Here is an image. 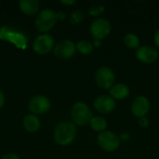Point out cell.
Segmentation results:
<instances>
[{
	"instance_id": "cell-1",
	"label": "cell",
	"mask_w": 159,
	"mask_h": 159,
	"mask_svg": "<svg viewBox=\"0 0 159 159\" xmlns=\"http://www.w3.org/2000/svg\"><path fill=\"white\" fill-rule=\"evenodd\" d=\"M77 129L76 126L70 121H62L59 123L53 133V137L55 142L61 145L66 146L71 144L76 138Z\"/></svg>"
},
{
	"instance_id": "cell-2",
	"label": "cell",
	"mask_w": 159,
	"mask_h": 159,
	"mask_svg": "<svg viewBox=\"0 0 159 159\" xmlns=\"http://www.w3.org/2000/svg\"><path fill=\"white\" fill-rule=\"evenodd\" d=\"M71 117L75 125L85 126L89 124L93 115L91 109L87 103L83 102H77L73 105L71 109Z\"/></svg>"
},
{
	"instance_id": "cell-3",
	"label": "cell",
	"mask_w": 159,
	"mask_h": 159,
	"mask_svg": "<svg viewBox=\"0 0 159 159\" xmlns=\"http://www.w3.org/2000/svg\"><path fill=\"white\" fill-rule=\"evenodd\" d=\"M97 143L103 151L111 153L119 148L121 140L116 133L111 130H104L98 135Z\"/></svg>"
},
{
	"instance_id": "cell-4",
	"label": "cell",
	"mask_w": 159,
	"mask_h": 159,
	"mask_svg": "<svg viewBox=\"0 0 159 159\" xmlns=\"http://www.w3.org/2000/svg\"><path fill=\"white\" fill-rule=\"evenodd\" d=\"M57 21L56 12L50 8L43 9L35 19V26L41 33L48 32Z\"/></svg>"
},
{
	"instance_id": "cell-5",
	"label": "cell",
	"mask_w": 159,
	"mask_h": 159,
	"mask_svg": "<svg viewBox=\"0 0 159 159\" xmlns=\"http://www.w3.org/2000/svg\"><path fill=\"white\" fill-rule=\"evenodd\" d=\"M116 75L110 67H101L95 73L96 85L102 89H110L115 85Z\"/></svg>"
},
{
	"instance_id": "cell-6",
	"label": "cell",
	"mask_w": 159,
	"mask_h": 159,
	"mask_svg": "<svg viewBox=\"0 0 159 159\" xmlns=\"http://www.w3.org/2000/svg\"><path fill=\"white\" fill-rule=\"evenodd\" d=\"M112 30L111 23L104 18H98L90 25V34L94 39L102 40L107 37Z\"/></svg>"
},
{
	"instance_id": "cell-7",
	"label": "cell",
	"mask_w": 159,
	"mask_h": 159,
	"mask_svg": "<svg viewBox=\"0 0 159 159\" xmlns=\"http://www.w3.org/2000/svg\"><path fill=\"white\" fill-rule=\"evenodd\" d=\"M53 47H54V39L52 35L48 34H43L38 35L33 43L34 51L39 55L48 54L53 48Z\"/></svg>"
},
{
	"instance_id": "cell-8",
	"label": "cell",
	"mask_w": 159,
	"mask_h": 159,
	"mask_svg": "<svg viewBox=\"0 0 159 159\" xmlns=\"http://www.w3.org/2000/svg\"><path fill=\"white\" fill-rule=\"evenodd\" d=\"M50 101L44 95H36L33 97L28 103V108L33 115H43L49 111Z\"/></svg>"
},
{
	"instance_id": "cell-9",
	"label": "cell",
	"mask_w": 159,
	"mask_h": 159,
	"mask_svg": "<svg viewBox=\"0 0 159 159\" xmlns=\"http://www.w3.org/2000/svg\"><path fill=\"white\" fill-rule=\"evenodd\" d=\"M76 51L75 44L68 39L60 41L54 48V54L57 58L61 60L71 59Z\"/></svg>"
},
{
	"instance_id": "cell-10",
	"label": "cell",
	"mask_w": 159,
	"mask_h": 159,
	"mask_svg": "<svg viewBox=\"0 0 159 159\" xmlns=\"http://www.w3.org/2000/svg\"><path fill=\"white\" fill-rule=\"evenodd\" d=\"M93 107L99 113L109 114L116 108V101L111 96L100 95L94 99Z\"/></svg>"
},
{
	"instance_id": "cell-11",
	"label": "cell",
	"mask_w": 159,
	"mask_h": 159,
	"mask_svg": "<svg viewBox=\"0 0 159 159\" xmlns=\"http://www.w3.org/2000/svg\"><path fill=\"white\" fill-rule=\"evenodd\" d=\"M150 110V102L145 96L135 98L131 103V113L138 118L144 117Z\"/></svg>"
},
{
	"instance_id": "cell-12",
	"label": "cell",
	"mask_w": 159,
	"mask_h": 159,
	"mask_svg": "<svg viewBox=\"0 0 159 159\" xmlns=\"http://www.w3.org/2000/svg\"><path fill=\"white\" fill-rule=\"evenodd\" d=\"M136 58L146 64L155 62L158 58V52L151 46H142L135 52Z\"/></svg>"
},
{
	"instance_id": "cell-13",
	"label": "cell",
	"mask_w": 159,
	"mask_h": 159,
	"mask_svg": "<svg viewBox=\"0 0 159 159\" xmlns=\"http://www.w3.org/2000/svg\"><path fill=\"white\" fill-rule=\"evenodd\" d=\"M110 96L116 101V100H124L126 99L129 94V88L122 83L115 84L110 89H109Z\"/></svg>"
},
{
	"instance_id": "cell-14",
	"label": "cell",
	"mask_w": 159,
	"mask_h": 159,
	"mask_svg": "<svg viewBox=\"0 0 159 159\" xmlns=\"http://www.w3.org/2000/svg\"><path fill=\"white\" fill-rule=\"evenodd\" d=\"M40 4L37 0H20L19 2L20 9L26 15H34L39 9Z\"/></svg>"
},
{
	"instance_id": "cell-15",
	"label": "cell",
	"mask_w": 159,
	"mask_h": 159,
	"mask_svg": "<svg viewBox=\"0 0 159 159\" xmlns=\"http://www.w3.org/2000/svg\"><path fill=\"white\" fill-rule=\"evenodd\" d=\"M22 123H23V127L25 130H27L28 132H35L40 128L39 118L35 115H33V114L25 116Z\"/></svg>"
},
{
	"instance_id": "cell-16",
	"label": "cell",
	"mask_w": 159,
	"mask_h": 159,
	"mask_svg": "<svg viewBox=\"0 0 159 159\" xmlns=\"http://www.w3.org/2000/svg\"><path fill=\"white\" fill-rule=\"evenodd\" d=\"M90 128L97 132H102L105 130L106 127H107V121L105 120L104 117L102 116H93L89 122Z\"/></svg>"
},
{
	"instance_id": "cell-17",
	"label": "cell",
	"mask_w": 159,
	"mask_h": 159,
	"mask_svg": "<svg viewBox=\"0 0 159 159\" xmlns=\"http://www.w3.org/2000/svg\"><path fill=\"white\" fill-rule=\"evenodd\" d=\"M75 48H76V50L82 55L90 54L93 51V48H94L93 44L90 41L86 40V39L78 41L77 44H75Z\"/></svg>"
},
{
	"instance_id": "cell-18",
	"label": "cell",
	"mask_w": 159,
	"mask_h": 159,
	"mask_svg": "<svg viewBox=\"0 0 159 159\" xmlns=\"http://www.w3.org/2000/svg\"><path fill=\"white\" fill-rule=\"evenodd\" d=\"M124 43L126 47L131 49H138L140 48V39L134 34H128L124 37Z\"/></svg>"
},
{
	"instance_id": "cell-19",
	"label": "cell",
	"mask_w": 159,
	"mask_h": 159,
	"mask_svg": "<svg viewBox=\"0 0 159 159\" xmlns=\"http://www.w3.org/2000/svg\"><path fill=\"white\" fill-rule=\"evenodd\" d=\"M84 18H85L84 13L81 10L76 9V10H75V11H73L71 13V15H70V21H71L72 24H78V23H80L84 20Z\"/></svg>"
},
{
	"instance_id": "cell-20",
	"label": "cell",
	"mask_w": 159,
	"mask_h": 159,
	"mask_svg": "<svg viewBox=\"0 0 159 159\" xmlns=\"http://www.w3.org/2000/svg\"><path fill=\"white\" fill-rule=\"evenodd\" d=\"M104 9L105 8L102 5L95 4V5L91 6L90 8L89 9V15H90L92 17H99L104 12Z\"/></svg>"
},
{
	"instance_id": "cell-21",
	"label": "cell",
	"mask_w": 159,
	"mask_h": 159,
	"mask_svg": "<svg viewBox=\"0 0 159 159\" xmlns=\"http://www.w3.org/2000/svg\"><path fill=\"white\" fill-rule=\"evenodd\" d=\"M149 124H150V121H149V119L146 116L142 117V118H139V125H140L141 128L146 129L149 126Z\"/></svg>"
},
{
	"instance_id": "cell-22",
	"label": "cell",
	"mask_w": 159,
	"mask_h": 159,
	"mask_svg": "<svg viewBox=\"0 0 159 159\" xmlns=\"http://www.w3.org/2000/svg\"><path fill=\"white\" fill-rule=\"evenodd\" d=\"M120 140L121 142H124V143H128L129 140H130V134L128 133V132H124L121 134L120 136Z\"/></svg>"
},
{
	"instance_id": "cell-23",
	"label": "cell",
	"mask_w": 159,
	"mask_h": 159,
	"mask_svg": "<svg viewBox=\"0 0 159 159\" xmlns=\"http://www.w3.org/2000/svg\"><path fill=\"white\" fill-rule=\"evenodd\" d=\"M56 18H57V20H65L66 15H65L64 12L60 11V12L56 13Z\"/></svg>"
},
{
	"instance_id": "cell-24",
	"label": "cell",
	"mask_w": 159,
	"mask_h": 159,
	"mask_svg": "<svg viewBox=\"0 0 159 159\" xmlns=\"http://www.w3.org/2000/svg\"><path fill=\"white\" fill-rule=\"evenodd\" d=\"M2 159H20V157L16 154H7L2 157Z\"/></svg>"
},
{
	"instance_id": "cell-25",
	"label": "cell",
	"mask_w": 159,
	"mask_h": 159,
	"mask_svg": "<svg viewBox=\"0 0 159 159\" xmlns=\"http://www.w3.org/2000/svg\"><path fill=\"white\" fill-rule=\"evenodd\" d=\"M4 103H5V96L4 93L0 90V109L4 106Z\"/></svg>"
},
{
	"instance_id": "cell-26",
	"label": "cell",
	"mask_w": 159,
	"mask_h": 159,
	"mask_svg": "<svg viewBox=\"0 0 159 159\" xmlns=\"http://www.w3.org/2000/svg\"><path fill=\"white\" fill-rule=\"evenodd\" d=\"M60 2L63 5H74V4H75V0H61Z\"/></svg>"
},
{
	"instance_id": "cell-27",
	"label": "cell",
	"mask_w": 159,
	"mask_h": 159,
	"mask_svg": "<svg viewBox=\"0 0 159 159\" xmlns=\"http://www.w3.org/2000/svg\"><path fill=\"white\" fill-rule=\"evenodd\" d=\"M155 43H156L157 47L159 48V29L155 34Z\"/></svg>"
},
{
	"instance_id": "cell-28",
	"label": "cell",
	"mask_w": 159,
	"mask_h": 159,
	"mask_svg": "<svg viewBox=\"0 0 159 159\" xmlns=\"http://www.w3.org/2000/svg\"><path fill=\"white\" fill-rule=\"evenodd\" d=\"M93 47L95 48H100L102 46V40H99V39H94L93 41Z\"/></svg>"
}]
</instances>
